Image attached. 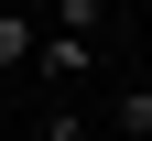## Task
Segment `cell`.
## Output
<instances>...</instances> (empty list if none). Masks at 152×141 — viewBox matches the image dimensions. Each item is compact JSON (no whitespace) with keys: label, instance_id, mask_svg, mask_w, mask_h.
I'll return each instance as SVG.
<instances>
[{"label":"cell","instance_id":"1","mask_svg":"<svg viewBox=\"0 0 152 141\" xmlns=\"http://www.w3.org/2000/svg\"><path fill=\"white\" fill-rule=\"evenodd\" d=\"M22 65H44L54 87H76V76L98 65V33H33V54H22Z\"/></svg>","mask_w":152,"mask_h":141},{"label":"cell","instance_id":"2","mask_svg":"<svg viewBox=\"0 0 152 141\" xmlns=\"http://www.w3.org/2000/svg\"><path fill=\"white\" fill-rule=\"evenodd\" d=\"M109 130L141 141V130H152V87H120V98H109Z\"/></svg>","mask_w":152,"mask_h":141},{"label":"cell","instance_id":"3","mask_svg":"<svg viewBox=\"0 0 152 141\" xmlns=\"http://www.w3.org/2000/svg\"><path fill=\"white\" fill-rule=\"evenodd\" d=\"M33 33H44L33 11H0V65H22V54H33Z\"/></svg>","mask_w":152,"mask_h":141},{"label":"cell","instance_id":"4","mask_svg":"<svg viewBox=\"0 0 152 141\" xmlns=\"http://www.w3.org/2000/svg\"><path fill=\"white\" fill-rule=\"evenodd\" d=\"M98 11L109 0H54V33H98Z\"/></svg>","mask_w":152,"mask_h":141},{"label":"cell","instance_id":"5","mask_svg":"<svg viewBox=\"0 0 152 141\" xmlns=\"http://www.w3.org/2000/svg\"><path fill=\"white\" fill-rule=\"evenodd\" d=\"M44 141H87V109H54V119H44Z\"/></svg>","mask_w":152,"mask_h":141},{"label":"cell","instance_id":"6","mask_svg":"<svg viewBox=\"0 0 152 141\" xmlns=\"http://www.w3.org/2000/svg\"><path fill=\"white\" fill-rule=\"evenodd\" d=\"M141 141H152V130H141Z\"/></svg>","mask_w":152,"mask_h":141}]
</instances>
